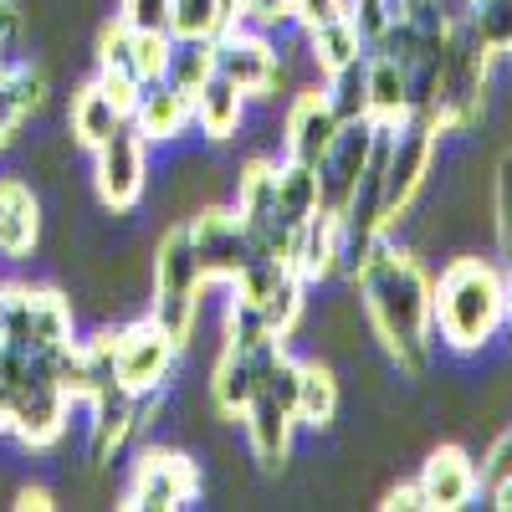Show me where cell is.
<instances>
[{
	"mask_svg": "<svg viewBox=\"0 0 512 512\" xmlns=\"http://www.w3.org/2000/svg\"><path fill=\"white\" fill-rule=\"evenodd\" d=\"M292 415H303L308 425H333L338 415V379L323 369V364H303V374H297V400H292Z\"/></svg>",
	"mask_w": 512,
	"mask_h": 512,
	"instance_id": "20",
	"label": "cell"
},
{
	"mask_svg": "<svg viewBox=\"0 0 512 512\" xmlns=\"http://www.w3.org/2000/svg\"><path fill=\"white\" fill-rule=\"evenodd\" d=\"M118 21H123L128 31L169 36V0H118Z\"/></svg>",
	"mask_w": 512,
	"mask_h": 512,
	"instance_id": "29",
	"label": "cell"
},
{
	"mask_svg": "<svg viewBox=\"0 0 512 512\" xmlns=\"http://www.w3.org/2000/svg\"><path fill=\"white\" fill-rule=\"evenodd\" d=\"M164 62H169V36H154V31H134V41H128V72L144 82H159L164 77Z\"/></svg>",
	"mask_w": 512,
	"mask_h": 512,
	"instance_id": "26",
	"label": "cell"
},
{
	"mask_svg": "<svg viewBox=\"0 0 512 512\" xmlns=\"http://www.w3.org/2000/svg\"><path fill=\"white\" fill-rule=\"evenodd\" d=\"M297 308H303V287H297V277L287 272L262 303H256V313H262V323H267V333L272 338H282L287 328H292V318H297Z\"/></svg>",
	"mask_w": 512,
	"mask_h": 512,
	"instance_id": "25",
	"label": "cell"
},
{
	"mask_svg": "<svg viewBox=\"0 0 512 512\" xmlns=\"http://www.w3.org/2000/svg\"><path fill=\"white\" fill-rule=\"evenodd\" d=\"M328 108L344 118V123L364 113V72H359V62H349V67L333 72V98H328Z\"/></svg>",
	"mask_w": 512,
	"mask_h": 512,
	"instance_id": "28",
	"label": "cell"
},
{
	"mask_svg": "<svg viewBox=\"0 0 512 512\" xmlns=\"http://www.w3.org/2000/svg\"><path fill=\"white\" fill-rule=\"evenodd\" d=\"M139 190H144V139L118 123L98 144V195H103V205L128 210L139 200Z\"/></svg>",
	"mask_w": 512,
	"mask_h": 512,
	"instance_id": "7",
	"label": "cell"
},
{
	"mask_svg": "<svg viewBox=\"0 0 512 512\" xmlns=\"http://www.w3.org/2000/svg\"><path fill=\"white\" fill-rule=\"evenodd\" d=\"M16 507H52V497L41 492V487H26V492L16 497Z\"/></svg>",
	"mask_w": 512,
	"mask_h": 512,
	"instance_id": "35",
	"label": "cell"
},
{
	"mask_svg": "<svg viewBox=\"0 0 512 512\" xmlns=\"http://www.w3.org/2000/svg\"><path fill=\"white\" fill-rule=\"evenodd\" d=\"M169 359H175V338H169L159 323L118 333V344H113V379H118V390L149 395L154 384L169 374Z\"/></svg>",
	"mask_w": 512,
	"mask_h": 512,
	"instance_id": "5",
	"label": "cell"
},
{
	"mask_svg": "<svg viewBox=\"0 0 512 512\" xmlns=\"http://www.w3.org/2000/svg\"><path fill=\"white\" fill-rule=\"evenodd\" d=\"M190 241H195V256H200V272L205 277H236L246 267V256L256 251L251 246V231L241 216H231V210H200V216L185 226Z\"/></svg>",
	"mask_w": 512,
	"mask_h": 512,
	"instance_id": "6",
	"label": "cell"
},
{
	"mask_svg": "<svg viewBox=\"0 0 512 512\" xmlns=\"http://www.w3.org/2000/svg\"><path fill=\"white\" fill-rule=\"evenodd\" d=\"M472 31L482 36V47L507 52V47H512V0H477Z\"/></svg>",
	"mask_w": 512,
	"mask_h": 512,
	"instance_id": "27",
	"label": "cell"
},
{
	"mask_svg": "<svg viewBox=\"0 0 512 512\" xmlns=\"http://www.w3.org/2000/svg\"><path fill=\"white\" fill-rule=\"evenodd\" d=\"M359 26L349 21V16H333V21H323V26H313V52H318V67L323 72H338V67H349V62H359Z\"/></svg>",
	"mask_w": 512,
	"mask_h": 512,
	"instance_id": "23",
	"label": "cell"
},
{
	"mask_svg": "<svg viewBox=\"0 0 512 512\" xmlns=\"http://www.w3.org/2000/svg\"><path fill=\"white\" fill-rule=\"evenodd\" d=\"M72 139L77 144H88V149H98L113 128L123 123V113H118V103L103 93V88H82L77 98H72Z\"/></svg>",
	"mask_w": 512,
	"mask_h": 512,
	"instance_id": "19",
	"label": "cell"
},
{
	"mask_svg": "<svg viewBox=\"0 0 512 512\" xmlns=\"http://www.w3.org/2000/svg\"><path fill=\"white\" fill-rule=\"evenodd\" d=\"M410 108V77L395 57H379L369 72H364V113L379 118V123H400Z\"/></svg>",
	"mask_w": 512,
	"mask_h": 512,
	"instance_id": "16",
	"label": "cell"
},
{
	"mask_svg": "<svg viewBox=\"0 0 512 512\" xmlns=\"http://www.w3.org/2000/svg\"><path fill=\"white\" fill-rule=\"evenodd\" d=\"M497 226H502V241L512 246V159L502 164V175H497Z\"/></svg>",
	"mask_w": 512,
	"mask_h": 512,
	"instance_id": "31",
	"label": "cell"
},
{
	"mask_svg": "<svg viewBox=\"0 0 512 512\" xmlns=\"http://www.w3.org/2000/svg\"><path fill=\"white\" fill-rule=\"evenodd\" d=\"M502 313H512V277L502 282Z\"/></svg>",
	"mask_w": 512,
	"mask_h": 512,
	"instance_id": "38",
	"label": "cell"
},
{
	"mask_svg": "<svg viewBox=\"0 0 512 512\" xmlns=\"http://www.w3.org/2000/svg\"><path fill=\"white\" fill-rule=\"evenodd\" d=\"M241 88L231 77H221V72H210L200 88H195V113H200V128L210 139H231L236 128H241Z\"/></svg>",
	"mask_w": 512,
	"mask_h": 512,
	"instance_id": "17",
	"label": "cell"
},
{
	"mask_svg": "<svg viewBox=\"0 0 512 512\" xmlns=\"http://www.w3.org/2000/svg\"><path fill=\"white\" fill-rule=\"evenodd\" d=\"M0 297H6V292H0Z\"/></svg>",
	"mask_w": 512,
	"mask_h": 512,
	"instance_id": "39",
	"label": "cell"
},
{
	"mask_svg": "<svg viewBox=\"0 0 512 512\" xmlns=\"http://www.w3.org/2000/svg\"><path fill=\"white\" fill-rule=\"evenodd\" d=\"M221 26V0H169V31L175 36H216Z\"/></svg>",
	"mask_w": 512,
	"mask_h": 512,
	"instance_id": "24",
	"label": "cell"
},
{
	"mask_svg": "<svg viewBox=\"0 0 512 512\" xmlns=\"http://www.w3.org/2000/svg\"><path fill=\"white\" fill-rule=\"evenodd\" d=\"M190 113H195V98L180 93L175 82H164V77L144 82V93H139V128L149 139H175Z\"/></svg>",
	"mask_w": 512,
	"mask_h": 512,
	"instance_id": "15",
	"label": "cell"
},
{
	"mask_svg": "<svg viewBox=\"0 0 512 512\" xmlns=\"http://www.w3.org/2000/svg\"><path fill=\"white\" fill-rule=\"evenodd\" d=\"M338 118L333 108H328V98L323 93H308V98H297V108H292V123H287V149H292V159H303V164H318V154L333 144V134H338Z\"/></svg>",
	"mask_w": 512,
	"mask_h": 512,
	"instance_id": "13",
	"label": "cell"
},
{
	"mask_svg": "<svg viewBox=\"0 0 512 512\" xmlns=\"http://www.w3.org/2000/svg\"><path fill=\"white\" fill-rule=\"evenodd\" d=\"M292 11L303 16L308 26H323V21L338 16V0H292Z\"/></svg>",
	"mask_w": 512,
	"mask_h": 512,
	"instance_id": "32",
	"label": "cell"
},
{
	"mask_svg": "<svg viewBox=\"0 0 512 512\" xmlns=\"http://www.w3.org/2000/svg\"><path fill=\"white\" fill-rule=\"evenodd\" d=\"M272 185H277V210H282V221L303 226L313 210H318V169H313V164L292 159L287 169H272Z\"/></svg>",
	"mask_w": 512,
	"mask_h": 512,
	"instance_id": "18",
	"label": "cell"
},
{
	"mask_svg": "<svg viewBox=\"0 0 512 512\" xmlns=\"http://www.w3.org/2000/svg\"><path fill=\"white\" fill-rule=\"evenodd\" d=\"M41 236V205L31 195L26 180H0V251L6 256H21L36 246Z\"/></svg>",
	"mask_w": 512,
	"mask_h": 512,
	"instance_id": "12",
	"label": "cell"
},
{
	"mask_svg": "<svg viewBox=\"0 0 512 512\" xmlns=\"http://www.w3.org/2000/svg\"><path fill=\"white\" fill-rule=\"evenodd\" d=\"M374 134L379 128L364 123V118H349V123H338V134L333 144L318 154V205L333 210V216H344V205L364 175V164H369V149H374Z\"/></svg>",
	"mask_w": 512,
	"mask_h": 512,
	"instance_id": "4",
	"label": "cell"
},
{
	"mask_svg": "<svg viewBox=\"0 0 512 512\" xmlns=\"http://www.w3.org/2000/svg\"><path fill=\"white\" fill-rule=\"evenodd\" d=\"M359 282H364V303H369V318H374L379 338L400 354L405 369H420L425 328H431V287H425L420 267L405 251L369 246L364 267H359Z\"/></svg>",
	"mask_w": 512,
	"mask_h": 512,
	"instance_id": "1",
	"label": "cell"
},
{
	"mask_svg": "<svg viewBox=\"0 0 512 512\" xmlns=\"http://www.w3.org/2000/svg\"><path fill=\"white\" fill-rule=\"evenodd\" d=\"M21 31H26V11L16 6V0H0V67L21 62L16 47H21Z\"/></svg>",
	"mask_w": 512,
	"mask_h": 512,
	"instance_id": "30",
	"label": "cell"
},
{
	"mask_svg": "<svg viewBox=\"0 0 512 512\" xmlns=\"http://www.w3.org/2000/svg\"><path fill=\"white\" fill-rule=\"evenodd\" d=\"M246 11H251L256 21H282V16L292 11V0H246Z\"/></svg>",
	"mask_w": 512,
	"mask_h": 512,
	"instance_id": "33",
	"label": "cell"
},
{
	"mask_svg": "<svg viewBox=\"0 0 512 512\" xmlns=\"http://www.w3.org/2000/svg\"><path fill=\"white\" fill-rule=\"evenodd\" d=\"M497 507L512 512V472H502V482H497Z\"/></svg>",
	"mask_w": 512,
	"mask_h": 512,
	"instance_id": "36",
	"label": "cell"
},
{
	"mask_svg": "<svg viewBox=\"0 0 512 512\" xmlns=\"http://www.w3.org/2000/svg\"><path fill=\"white\" fill-rule=\"evenodd\" d=\"M384 507H405V512L425 507V497H420V482H415V487H395V492H390V502H384Z\"/></svg>",
	"mask_w": 512,
	"mask_h": 512,
	"instance_id": "34",
	"label": "cell"
},
{
	"mask_svg": "<svg viewBox=\"0 0 512 512\" xmlns=\"http://www.w3.org/2000/svg\"><path fill=\"white\" fill-rule=\"evenodd\" d=\"M210 72H216V47H210V36H180V47H169L164 82H175L180 93L195 98V88Z\"/></svg>",
	"mask_w": 512,
	"mask_h": 512,
	"instance_id": "21",
	"label": "cell"
},
{
	"mask_svg": "<svg viewBox=\"0 0 512 512\" xmlns=\"http://www.w3.org/2000/svg\"><path fill=\"white\" fill-rule=\"evenodd\" d=\"M256 395V349H226L221 369H216V400L226 410H246V400Z\"/></svg>",
	"mask_w": 512,
	"mask_h": 512,
	"instance_id": "22",
	"label": "cell"
},
{
	"mask_svg": "<svg viewBox=\"0 0 512 512\" xmlns=\"http://www.w3.org/2000/svg\"><path fill=\"white\" fill-rule=\"evenodd\" d=\"M216 72L231 77L241 93H267L272 82L282 77V62H277V52L267 47L262 36H226L216 47Z\"/></svg>",
	"mask_w": 512,
	"mask_h": 512,
	"instance_id": "10",
	"label": "cell"
},
{
	"mask_svg": "<svg viewBox=\"0 0 512 512\" xmlns=\"http://www.w3.org/2000/svg\"><path fill=\"white\" fill-rule=\"evenodd\" d=\"M195 492V466L185 456L169 451H149L134 472V487H128V507H180Z\"/></svg>",
	"mask_w": 512,
	"mask_h": 512,
	"instance_id": "8",
	"label": "cell"
},
{
	"mask_svg": "<svg viewBox=\"0 0 512 512\" xmlns=\"http://www.w3.org/2000/svg\"><path fill=\"white\" fill-rule=\"evenodd\" d=\"M431 154H436L431 128H415L410 139L390 144V164H384V216H400V210L415 200L425 169H431Z\"/></svg>",
	"mask_w": 512,
	"mask_h": 512,
	"instance_id": "9",
	"label": "cell"
},
{
	"mask_svg": "<svg viewBox=\"0 0 512 512\" xmlns=\"http://www.w3.org/2000/svg\"><path fill=\"white\" fill-rule=\"evenodd\" d=\"M11 425V395H6V384H0V431Z\"/></svg>",
	"mask_w": 512,
	"mask_h": 512,
	"instance_id": "37",
	"label": "cell"
},
{
	"mask_svg": "<svg viewBox=\"0 0 512 512\" xmlns=\"http://www.w3.org/2000/svg\"><path fill=\"white\" fill-rule=\"evenodd\" d=\"M246 436H251L256 461H262V466H282L287 461V436H292V410L256 390L246 400Z\"/></svg>",
	"mask_w": 512,
	"mask_h": 512,
	"instance_id": "14",
	"label": "cell"
},
{
	"mask_svg": "<svg viewBox=\"0 0 512 512\" xmlns=\"http://www.w3.org/2000/svg\"><path fill=\"white\" fill-rule=\"evenodd\" d=\"M472 492H477V472H472V461H466V451L446 446V451H436L431 461H425V472H420V497H425V507L451 512V507L472 502Z\"/></svg>",
	"mask_w": 512,
	"mask_h": 512,
	"instance_id": "11",
	"label": "cell"
},
{
	"mask_svg": "<svg viewBox=\"0 0 512 512\" xmlns=\"http://www.w3.org/2000/svg\"><path fill=\"white\" fill-rule=\"evenodd\" d=\"M431 313L446 333V344L456 349H477L492 338V328L502 323V277L477 262V256H461V262L446 267L436 297H431Z\"/></svg>",
	"mask_w": 512,
	"mask_h": 512,
	"instance_id": "2",
	"label": "cell"
},
{
	"mask_svg": "<svg viewBox=\"0 0 512 512\" xmlns=\"http://www.w3.org/2000/svg\"><path fill=\"white\" fill-rule=\"evenodd\" d=\"M200 256H195V241L185 226H175L159 251H154V323L175 338V344H185V338L195 333V308H200Z\"/></svg>",
	"mask_w": 512,
	"mask_h": 512,
	"instance_id": "3",
	"label": "cell"
}]
</instances>
